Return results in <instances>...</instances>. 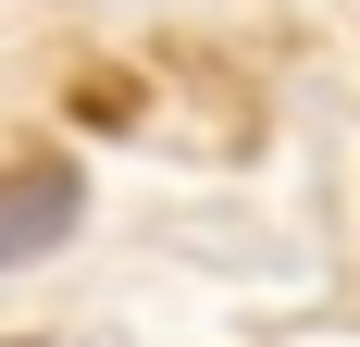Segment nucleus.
I'll use <instances>...</instances> for the list:
<instances>
[{
  "label": "nucleus",
  "mask_w": 360,
  "mask_h": 347,
  "mask_svg": "<svg viewBox=\"0 0 360 347\" xmlns=\"http://www.w3.org/2000/svg\"><path fill=\"white\" fill-rule=\"evenodd\" d=\"M75 223H87V174H75V162H13V174H0V273L50 261Z\"/></svg>",
  "instance_id": "1"
},
{
  "label": "nucleus",
  "mask_w": 360,
  "mask_h": 347,
  "mask_svg": "<svg viewBox=\"0 0 360 347\" xmlns=\"http://www.w3.org/2000/svg\"><path fill=\"white\" fill-rule=\"evenodd\" d=\"M13 347H37V335H13Z\"/></svg>",
  "instance_id": "2"
}]
</instances>
